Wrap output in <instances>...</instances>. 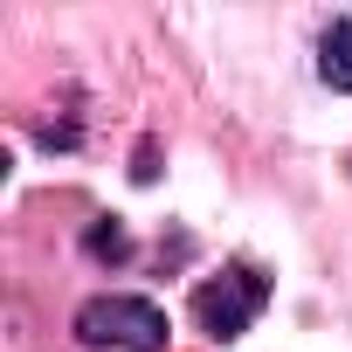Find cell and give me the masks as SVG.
Masks as SVG:
<instances>
[{
	"label": "cell",
	"mask_w": 352,
	"mask_h": 352,
	"mask_svg": "<svg viewBox=\"0 0 352 352\" xmlns=\"http://www.w3.org/2000/svg\"><path fill=\"white\" fill-rule=\"evenodd\" d=\"M76 338L90 352H166V311L131 290H104L76 304Z\"/></svg>",
	"instance_id": "1"
},
{
	"label": "cell",
	"mask_w": 352,
	"mask_h": 352,
	"mask_svg": "<svg viewBox=\"0 0 352 352\" xmlns=\"http://www.w3.org/2000/svg\"><path fill=\"white\" fill-rule=\"evenodd\" d=\"M318 83H331V90L352 97V14H338L318 35Z\"/></svg>",
	"instance_id": "3"
},
{
	"label": "cell",
	"mask_w": 352,
	"mask_h": 352,
	"mask_svg": "<svg viewBox=\"0 0 352 352\" xmlns=\"http://www.w3.org/2000/svg\"><path fill=\"white\" fill-rule=\"evenodd\" d=\"M90 256H124V228H90Z\"/></svg>",
	"instance_id": "4"
},
{
	"label": "cell",
	"mask_w": 352,
	"mask_h": 352,
	"mask_svg": "<svg viewBox=\"0 0 352 352\" xmlns=\"http://www.w3.org/2000/svg\"><path fill=\"white\" fill-rule=\"evenodd\" d=\"M263 304H270V276L256 270V263H228L221 276H208L201 290H194V318H201V331L208 338H242L256 318H263Z\"/></svg>",
	"instance_id": "2"
}]
</instances>
